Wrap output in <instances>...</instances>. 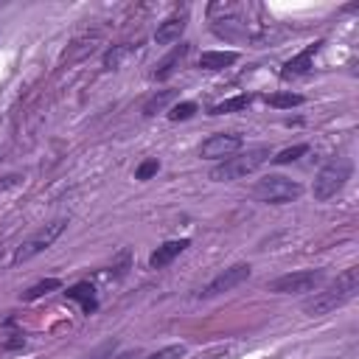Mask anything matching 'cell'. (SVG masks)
I'll return each mask as SVG.
<instances>
[{"label": "cell", "mask_w": 359, "mask_h": 359, "mask_svg": "<svg viewBox=\"0 0 359 359\" xmlns=\"http://www.w3.org/2000/svg\"><path fill=\"white\" fill-rule=\"evenodd\" d=\"M356 292H359V269L351 266V269H345L342 275H337V280H334L331 286H325L323 292H314V294L303 303V311H306L309 317L331 314L334 309L345 306Z\"/></svg>", "instance_id": "cell-1"}, {"label": "cell", "mask_w": 359, "mask_h": 359, "mask_svg": "<svg viewBox=\"0 0 359 359\" xmlns=\"http://www.w3.org/2000/svg\"><path fill=\"white\" fill-rule=\"evenodd\" d=\"M264 160H269V146H252V149H247V151H238V154L222 160L216 168H210V180H213V182L241 180V177L252 174Z\"/></svg>", "instance_id": "cell-2"}, {"label": "cell", "mask_w": 359, "mask_h": 359, "mask_svg": "<svg viewBox=\"0 0 359 359\" xmlns=\"http://www.w3.org/2000/svg\"><path fill=\"white\" fill-rule=\"evenodd\" d=\"M351 171H353L351 168V160H345V157H337L328 165H323L320 174L314 177V188H311L314 199L317 202H325V199L337 196L345 188V182L351 180Z\"/></svg>", "instance_id": "cell-3"}, {"label": "cell", "mask_w": 359, "mask_h": 359, "mask_svg": "<svg viewBox=\"0 0 359 359\" xmlns=\"http://www.w3.org/2000/svg\"><path fill=\"white\" fill-rule=\"evenodd\" d=\"M255 199L261 202H269V205H286V202H294L300 194H303V185L289 180V177H280V174H269L264 180L255 182L252 188Z\"/></svg>", "instance_id": "cell-4"}, {"label": "cell", "mask_w": 359, "mask_h": 359, "mask_svg": "<svg viewBox=\"0 0 359 359\" xmlns=\"http://www.w3.org/2000/svg\"><path fill=\"white\" fill-rule=\"evenodd\" d=\"M65 227H67V222L65 219H53V222H48V224H42L39 230H34L20 247H17V252H14V264H22V261H31L34 255H39L42 250H48L62 233H65Z\"/></svg>", "instance_id": "cell-5"}, {"label": "cell", "mask_w": 359, "mask_h": 359, "mask_svg": "<svg viewBox=\"0 0 359 359\" xmlns=\"http://www.w3.org/2000/svg\"><path fill=\"white\" fill-rule=\"evenodd\" d=\"M323 269H303V272H289L280 275L269 283V292L275 294H303V292H314L323 283Z\"/></svg>", "instance_id": "cell-6"}, {"label": "cell", "mask_w": 359, "mask_h": 359, "mask_svg": "<svg viewBox=\"0 0 359 359\" xmlns=\"http://www.w3.org/2000/svg\"><path fill=\"white\" fill-rule=\"evenodd\" d=\"M241 149V135L233 132H216L199 146V157L205 160H227Z\"/></svg>", "instance_id": "cell-7"}, {"label": "cell", "mask_w": 359, "mask_h": 359, "mask_svg": "<svg viewBox=\"0 0 359 359\" xmlns=\"http://www.w3.org/2000/svg\"><path fill=\"white\" fill-rule=\"evenodd\" d=\"M250 272H252L250 264H233V266H227L224 272H219V275L199 292V297H216V294H222V292H230V289H236L238 283H244V280L250 278Z\"/></svg>", "instance_id": "cell-8"}, {"label": "cell", "mask_w": 359, "mask_h": 359, "mask_svg": "<svg viewBox=\"0 0 359 359\" xmlns=\"http://www.w3.org/2000/svg\"><path fill=\"white\" fill-rule=\"evenodd\" d=\"M188 247V238H180V241H165V244H160L151 255H149V266L151 269H163V266H168L182 250Z\"/></svg>", "instance_id": "cell-9"}, {"label": "cell", "mask_w": 359, "mask_h": 359, "mask_svg": "<svg viewBox=\"0 0 359 359\" xmlns=\"http://www.w3.org/2000/svg\"><path fill=\"white\" fill-rule=\"evenodd\" d=\"M182 31H185V14L168 17L165 22H160V25H157V31H154V42H157V45H171V42H180Z\"/></svg>", "instance_id": "cell-10"}, {"label": "cell", "mask_w": 359, "mask_h": 359, "mask_svg": "<svg viewBox=\"0 0 359 359\" xmlns=\"http://www.w3.org/2000/svg\"><path fill=\"white\" fill-rule=\"evenodd\" d=\"M188 50H191V45L180 42L168 56H163V62H160V65H157V70H154V79H168V76L182 65V59L188 56Z\"/></svg>", "instance_id": "cell-11"}, {"label": "cell", "mask_w": 359, "mask_h": 359, "mask_svg": "<svg viewBox=\"0 0 359 359\" xmlns=\"http://www.w3.org/2000/svg\"><path fill=\"white\" fill-rule=\"evenodd\" d=\"M320 45H323V42H314V45H309L306 50H300L297 56H292V59L283 65V76H300V73H306V70L311 67V56L320 50Z\"/></svg>", "instance_id": "cell-12"}, {"label": "cell", "mask_w": 359, "mask_h": 359, "mask_svg": "<svg viewBox=\"0 0 359 359\" xmlns=\"http://www.w3.org/2000/svg\"><path fill=\"white\" fill-rule=\"evenodd\" d=\"M236 59H238L236 50H205V53L199 56V67H202V70H222V67L233 65Z\"/></svg>", "instance_id": "cell-13"}, {"label": "cell", "mask_w": 359, "mask_h": 359, "mask_svg": "<svg viewBox=\"0 0 359 359\" xmlns=\"http://www.w3.org/2000/svg\"><path fill=\"white\" fill-rule=\"evenodd\" d=\"M70 300H79L81 303V311L84 314H90V311H95V289L90 286V283H76V286H70L67 292H65Z\"/></svg>", "instance_id": "cell-14"}, {"label": "cell", "mask_w": 359, "mask_h": 359, "mask_svg": "<svg viewBox=\"0 0 359 359\" xmlns=\"http://www.w3.org/2000/svg\"><path fill=\"white\" fill-rule=\"evenodd\" d=\"M174 98H177V90H160V93H154V95L143 104V115H149V118H151V115L163 112Z\"/></svg>", "instance_id": "cell-15"}, {"label": "cell", "mask_w": 359, "mask_h": 359, "mask_svg": "<svg viewBox=\"0 0 359 359\" xmlns=\"http://www.w3.org/2000/svg\"><path fill=\"white\" fill-rule=\"evenodd\" d=\"M250 107V95H233V98H224L222 104H216L210 109V115H224V112H241Z\"/></svg>", "instance_id": "cell-16"}, {"label": "cell", "mask_w": 359, "mask_h": 359, "mask_svg": "<svg viewBox=\"0 0 359 359\" xmlns=\"http://www.w3.org/2000/svg\"><path fill=\"white\" fill-rule=\"evenodd\" d=\"M266 104L278 107V109H292V107L303 104V95H297V93H272V95H266Z\"/></svg>", "instance_id": "cell-17"}, {"label": "cell", "mask_w": 359, "mask_h": 359, "mask_svg": "<svg viewBox=\"0 0 359 359\" xmlns=\"http://www.w3.org/2000/svg\"><path fill=\"white\" fill-rule=\"evenodd\" d=\"M59 286H62L59 278H45V280L34 283L31 289H25V292H22V300H36V297H42V294H48V292H53V289H59Z\"/></svg>", "instance_id": "cell-18"}, {"label": "cell", "mask_w": 359, "mask_h": 359, "mask_svg": "<svg viewBox=\"0 0 359 359\" xmlns=\"http://www.w3.org/2000/svg\"><path fill=\"white\" fill-rule=\"evenodd\" d=\"M129 53H132V48H129V45H115L112 50H107V53H104V67H109V70L121 67V62H123Z\"/></svg>", "instance_id": "cell-19"}, {"label": "cell", "mask_w": 359, "mask_h": 359, "mask_svg": "<svg viewBox=\"0 0 359 359\" xmlns=\"http://www.w3.org/2000/svg\"><path fill=\"white\" fill-rule=\"evenodd\" d=\"M309 151V146L306 143H297V146H292V149H283L280 154H275V157H269L272 163H278V165H286V163H292V160H297V157H303Z\"/></svg>", "instance_id": "cell-20"}, {"label": "cell", "mask_w": 359, "mask_h": 359, "mask_svg": "<svg viewBox=\"0 0 359 359\" xmlns=\"http://www.w3.org/2000/svg\"><path fill=\"white\" fill-rule=\"evenodd\" d=\"M196 112V104L194 101H180L168 109V121H188L191 115Z\"/></svg>", "instance_id": "cell-21"}, {"label": "cell", "mask_w": 359, "mask_h": 359, "mask_svg": "<svg viewBox=\"0 0 359 359\" xmlns=\"http://www.w3.org/2000/svg\"><path fill=\"white\" fill-rule=\"evenodd\" d=\"M157 171H160V160H157V157H149V160H143V163L135 168V180L146 182V180H151Z\"/></svg>", "instance_id": "cell-22"}, {"label": "cell", "mask_w": 359, "mask_h": 359, "mask_svg": "<svg viewBox=\"0 0 359 359\" xmlns=\"http://www.w3.org/2000/svg\"><path fill=\"white\" fill-rule=\"evenodd\" d=\"M185 356V345H165L149 356H140V359H182Z\"/></svg>", "instance_id": "cell-23"}, {"label": "cell", "mask_w": 359, "mask_h": 359, "mask_svg": "<svg viewBox=\"0 0 359 359\" xmlns=\"http://www.w3.org/2000/svg\"><path fill=\"white\" fill-rule=\"evenodd\" d=\"M20 345H25V339H22V337H14V339H8L3 348H6V351H11V348H20Z\"/></svg>", "instance_id": "cell-24"}, {"label": "cell", "mask_w": 359, "mask_h": 359, "mask_svg": "<svg viewBox=\"0 0 359 359\" xmlns=\"http://www.w3.org/2000/svg\"><path fill=\"white\" fill-rule=\"evenodd\" d=\"M115 359H140V353H137V351H129V353H121V356H115Z\"/></svg>", "instance_id": "cell-25"}]
</instances>
